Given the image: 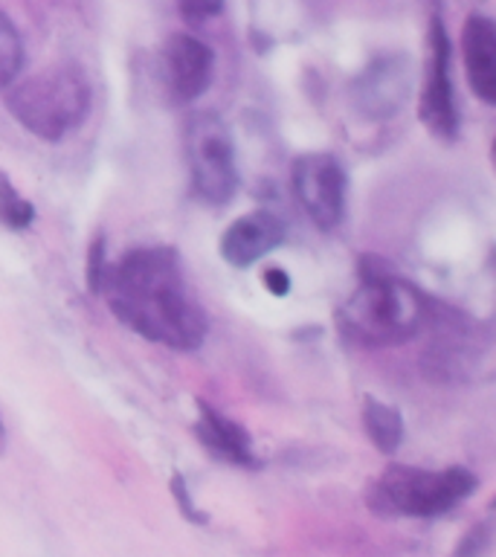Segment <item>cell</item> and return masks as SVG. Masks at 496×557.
<instances>
[{"mask_svg":"<svg viewBox=\"0 0 496 557\" xmlns=\"http://www.w3.org/2000/svg\"><path fill=\"white\" fill-rule=\"evenodd\" d=\"M111 313L139 337L174 351H198L209 331L207 311L191 296L177 250L137 247L108 261L96 285Z\"/></svg>","mask_w":496,"mask_h":557,"instance_id":"1","label":"cell"},{"mask_svg":"<svg viewBox=\"0 0 496 557\" xmlns=\"http://www.w3.org/2000/svg\"><path fill=\"white\" fill-rule=\"evenodd\" d=\"M430 320V299L409 278L365 261L363 276L339 308V325L365 348L400 346L418 337Z\"/></svg>","mask_w":496,"mask_h":557,"instance_id":"2","label":"cell"},{"mask_svg":"<svg viewBox=\"0 0 496 557\" xmlns=\"http://www.w3.org/2000/svg\"><path fill=\"white\" fill-rule=\"evenodd\" d=\"M479 476L468 468L426 470L389 465L365 487V505L386 520H435L476 494Z\"/></svg>","mask_w":496,"mask_h":557,"instance_id":"3","label":"cell"},{"mask_svg":"<svg viewBox=\"0 0 496 557\" xmlns=\"http://www.w3.org/2000/svg\"><path fill=\"white\" fill-rule=\"evenodd\" d=\"M7 111L33 137L61 143L87 120L90 85L76 67L41 70L7 87Z\"/></svg>","mask_w":496,"mask_h":557,"instance_id":"4","label":"cell"},{"mask_svg":"<svg viewBox=\"0 0 496 557\" xmlns=\"http://www.w3.org/2000/svg\"><path fill=\"white\" fill-rule=\"evenodd\" d=\"M183 154L191 191L209 207H224L238 191L233 131L218 113H191L183 125Z\"/></svg>","mask_w":496,"mask_h":557,"instance_id":"5","label":"cell"},{"mask_svg":"<svg viewBox=\"0 0 496 557\" xmlns=\"http://www.w3.org/2000/svg\"><path fill=\"white\" fill-rule=\"evenodd\" d=\"M430 59H426V76L418 99V116L435 137L444 143L459 139V104H456V87H452V52L450 35L444 26L438 9L430 17Z\"/></svg>","mask_w":496,"mask_h":557,"instance_id":"6","label":"cell"},{"mask_svg":"<svg viewBox=\"0 0 496 557\" xmlns=\"http://www.w3.org/2000/svg\"><path fill=\"white\" fill-rule=\"evenodd\" d=\"M290 181L299 207L322 233H334L346 218V169L328 151H311L294 160Z\"/></svg>","mask_w":496,"mask_h":557,"instance_id":"7","label":"cell"},{"mask_svg":"<svg viewBox=\"0 0 496 557\" xmlns=\"http://www.w3.org/2000/svg\"><path fill=\"white\" fill-rule=\"evenodd\" d=\"M215 76V52L189 33H174L160 52V85L165 102L186 108L207 94Z\"/></svg>","mask_w":496,"mask_h":557,"instance_id":"8","label":"cell"},{"mask_svg":"<svg viewBox=\"0 0 496 557\" xmlns=\"http://www.w3.org/2000/svg\"><path fill=\"white\" fill-rule=\"evenodd\" d=\"M285 238V221L270 209H256V212L235 218L233 224L226 226L224 238H221V256L233 268H252L268 252L282 247Z\"/></svg>","mask_w":496,"mask_h":557,"instance_id":"9","label":"cell"},{"mask_svg":"<svg viewBox=\"0 0 496 557\" xmlns=\"http://www.w3.org/2000/svg\"><path fill=\"white\" fill-rule=\"evenodd\" d=\"M195 435L203 444V450L212 459H221L233 468L256 470L261 468V459L252 447V435L247 426L224 416L221 409L209 407L207 400H198V418H195Z\"/></svg>","mask_w":496,"mask_h":557,"instance_id":"10","label":"cell"},{"mask_svg":"<svg viewBox=\"0 0 496 557\" xmlns=\"http://www.w3.org/2000/svg\"><path fill=\"white\" fill-rule=\"evenodd\" d=\"M461 55L468 85L479 102H496V26L487 15H470L461 26Z\"/></svg>","mask_w":496,"mask_h":557,"instance_id":"11","label":"cell"},{"mask_svg":"<svg viewBox=\"0 0 496 557\" xmlns=\"http://www.w3.org/2000/svg\"><path fill=\"white\" fill-rule=\"evenodd\" d=\"M407 67L400 59H381L355 82V102L369 120H389L407 102Z\"/></svg>","mask_w":496,"mask_h":557,"instance_id":"12","label":"cell"},{"mask_svg":"<svg viewBox=\"0 0 496 557\" xmlns=\"http://www.w3.org/2000/svg\"><path fill=\"white\" fill-rule=\"evenodd\" d=\"M363 426L374 447L386 456H392L404 444V418L392 404L377 400L374 395L363 398Z\"/></svg>","mask_w":496,"mask_h":557,"instance_id":"13","label":"cell"},{"mask_svg":"<svg viewBox=\"0 0 496 557\" xmlns=\"http://www.w3.org/2000/svg\"><path fill=\"white\" fill-rule=\"evenodd\" d=\"M0 224L15 233H24L35 224V207L15 189L7 172H0Z\"/></svg>","mask_w":496,"mask_h":557,"instance_id":"14","label":"cell"},{"mask_svg":"<svg viewBox=\"0 0 496 557\" xmlns=\"http://www.w3.org/2000/svg\"><path fill=\"white\" fill-rule=\"evenodd\" d=\"M24 64V44L17 35L15 24L0 12V94L7 90Z\"/></svg>","mask_w":496,"mask_h":557,"instance_id":"15","label":"cell"},{"mask_svg":"<svg viewBox=\"0 0 496 557\" xmlns=\"http://www.w3.org/2000/svg\"><path fill=\"white\" fill-rule=\"evenodd\" d=\"M226 0H177V9L186 24H207L212 17H218L224 12Z\"/></svg>","mask_w":496,"mask_h":557,"instance_id":"16","label":"cell"},{"mask_svg":"<svg viewBox=\"0 0 496 557\" xmlns=\"http://www.w3.org/2000/svg\"><path fill=\"white\" fill-rule=\"evenodd\" d=\"M104 264H108V259H104V235H96L94 244H90V259H87V285H90L94 294H96V285H99V276H102Z\"/></svg>","mask_w":496,"mask_h":557,"instance_id":"17","label":"cell"},{"mask_svg":"<svg viewBox=\"0 0 496 557\" xmlns=\"http://www.w3.org/2000/svg\"><path fill=\"white\" fill-rule=\"evenodd\" d=\"M172 494L177 496V503H181L183 513H186V520L207 522V517L198 511V505L191 503V496H189V491H186V482H183L181 473H177V476H172Z\"/></svg>","mask_w":496,"mask_h":557,"instance_id":"18","label":"cell"},{"mask_svg":"<svg viewBox=\"0 0 496 557\" xmlns=\"http://www.w3.org/2000/svg\"><path fill=\"white\" fill-rule=\"evenodd\" d=\"M264 287H268L273 296L290 294V276H287L285 270L268 268V270H264Z\"/></svg>","mask_w":496,"mask_h":557,"instance_id":"19","label":"cell"},{"mask_svg":"<svg viewBox=\"0 0 496 557\" xmlns=\"http://www.w3.org/2000/svg\"><path fill=\"white\" fill-rule=\"evenodd\" d=\"M7 453V426H3V418H0V456Z\"/></svg>","mask_w":496,"mask_h":557,"instance_id":"20","label":"cell"}]
</instances>
